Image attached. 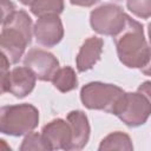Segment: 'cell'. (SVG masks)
<instances>
[{
	"instance_id": "cell-1",
	"label": "cell",
	"mask_w": 151,
	"mask_h": 151,
	"mask_svg": "<svg viewBox=\"0 0 151 151\" xmlns=\"http://www.w3.org/2000/svg\"><path fill=\"white\" fill-rule=\"evenodd\" d=\"M117 54L123 65L129 68H143L151 58V46L144 37L143 25L127 15L126 25L113 37Z\"/></svg>"
},
{
	"instance_id": "cell-2",
	"label": "cell",
	"mask_w": 151,
	"mask_h": 151,
	"mask_svg": "<svg viewBox=\"0 0 151 151\" xmlns=\"http://www.w3.org/2000/svg\"><path fill=\"white\" fill-rule=\"evenodd\" d=\"M1 25V51L11 64H17L24 55L28 44H31L33 34L32 19L25 11L19 9L6 18Z\"/></svg>"
},
{
	"instance_id": "cell-3",
	"label": "cell",
	"mask_w": 151,
	"mask_h": 151,
	"mask_svg": "<svg viewBox=\"0 0 151 151\" xmlns=\"http://www.w3.org/2000/svg\"><path fill=\"white\" fill-rule=\"evenodd\" d=\"M39 124V111L32 104L6 105L0 110V131L20 137L32 132Z\"/></svg>"
},
{
	"instance_id": "cell-4",
	"label": "cell",
	"mask_w": 151,
	"mask_h": 151,
	"mask_svg": "<svg viewBox=\"0 0 151 151\" xmlns=\"http://www.w3.org/2000/svg\"><path fill=\"white\" fill-rule=\"evenodd\" d=\"M124 93V90L117 85L92 81L81 87L80 100L88 110H101L113 114Z\"/></svg>"
},
{
	"instance_id": "cell-5",
	"label": "cell",
	"mask_w": 151,
	"mask_h": 151,
	"mask_svg": "<svg viewBox=\"0 0 151 151\" xmlns=\"http://www.w3.org/2000/svg\"><path fill=\"white\" fill-rule=\"evenodd\" d=\"M125 125L137 127L146 123L151 114V104L140 92H125L113 113Z\"/></svg>"
},
{
	"instance_id": "cell-6",
	"label": "cell",
	"mask_w": 151,
	"mask_h": 151,
	"mask_svg": "<svg viewBox=\"0 0 151 151\" xmlns=\"http://www.w3.org/2000/svg\"><path fill=\"white\" fill-rule=\"evenodd\" d=\"M127 15L120 6L104 4L91 12L90 24L92 29L98 34L116 37L125 27Z\"/></svg>"
},
{
	"instance_id": "cell-7",
	"label": "cell",
	"mask_w": 151,
	"mask_h": 151,
	"mask_svg": "<svg viewBox=\"0 0 151 151\" xmlns=\"http://www.w3.org/2000/svg\"><path fill=\"white\" fill-rule=\"evenodd\" d=\"M35 81L37 77L28 67H14L12 71L1 73V92L25 98L33 91Z\"/></svg>"
},
{
	"instance_id": "cell-8",
	"label": "cell",
	"mask_w": 151,
	"mask_h": 151,
	"mask_svg": "<svg viewBox=\"0 0 151 151\" xmlns=\"http://www.w3.org/2000/svg\"><path fill=\"white\" fill-rule=\"evenodd\" d=\"M24 65L41 81H51L55 72L60 68L57 57L41 48H31L25 55Z\"/></svg>"
},
{
	"instance_id": "cell-9",
	"label": "cell",
	"mask_w": 151,
	"mask_h": 151,
	"mask_svg": "<svg viewBox=\"0 0 151 151\" xmlns=\"http://www.w3.org/2000/svg\"><path fill=\"white\" fill-rule=\"evenodd\" d=\"M33 34L38 44L45 47H53L64 38L61 19L57 14L39 17L33 26Z\"/></svg>"
},
{
	"instance_id": "cell-10",
	"label": "cell",
	"mask_w": 151,
	"mask_h": 151,
	"mask_svg": "<svg viewBox=\"0 0 151 151\" xmlns=\"http://www.w3.org/2000/svg\"><path fill=\"white\" fill-rule=\"evenodd\" d=\"M41 134L51 146V150H71L72 144V130L67 120L57 118L47 123Z\"/></svg>"
},
{
	"instance_id": "cell-11",
	"label": "cell",
	"mask_w": 151,
	"mask_h": 151,
	"mask_svg": "<svg viewBox=\"0 0 151 151\" xmlns=\"http://www.w3.org/2000/svg\"><path fill=\"white\" fill-rule=\"evenodd\" d=\"M104 40L99 37L87 38L79 48V52L76 58L77 70L79 72H85L91 70L100 59L103 52Z\"/></svg>"
},
{
	"instance_id": "cell-12",
	"label": "cell",
	"mask_w": 151,
	"mask_h": 151,
	"mask_svg": "<svg viewBox=\"0 0 151 151\" xmlns=\"http://www.w3.org/2000/svg\"><path fill=\"white\" fill-rule=\"evenodd\" d=\"M66 119L72 130L71 150H81L90 139L91 129L87 116L80 110H74L67 114Z\"/></svg>"
},
{
	"instance_id": "cell-13",
	"label": "cell",
	"mask_w": 151,
	"mask_h": 151,
	"mask_svg": "<svg viewBox=\"0 0 151 151\" xmlns=\"http://www.w3.org/2000/svg\"><path fill=\"white\" fill-rule=\"evenodd\" d=\"M51 81L53 86L63 93L73 91L78 86V78L76 71L71 66H64L59 68Z\"/></svg>"
},
{
	"instance_id": "cell-14",
	"label": "cell",
	"mask_w": 151,
	"mask_h": 151,
	"mask_svg": "<svg viewBox=\"0 0 151 151\" xmlns=\"http://www.w3.org/2000/svg\"><path fill=\"white\" fill-rule=\"evenodd\" d=\"M99 151H107V150H124V151H132L133 145L132 140L129 134L122 131H116L107 134L101 142L98 147Z\"/></svg>"
},
{
	"instance_id": "cell-15",
	"label": "cell",
	"mask_w": 151,
	"mask_h": 151,
	"mask_svg": "<svg viewBox=\"0 0 151 151\" xmlns=\"http://www.w3.org/2000/svg\"><path fill=\"white\" fill-rule=\"evenodd\" d=\"M29 9L38 18L51 14L59 15L64 11V0H34Z\"/></svg>"
},
{
	"instance_id": "cell-16",
	"label": "cell",
	"mask_w": 151,
	"mask_h": 151,
	"mask_svg": "<svg viewBox=\"0 0 151 151\" xmlns=\"http://www.w3.org/2000/svg\"><path fill=\"white\" fill-rule=\"evenodd\" d=\"M31 150H51V146L45 140L41 133L29 132L24 138L20 145V151H31Z\"/></svg>"
},
{
	"instance_id": "cell-17",
	"label": "cell",
	"mask_w": 151,
	"mask_h": 151,
	"mask_svg": "<svg viewBox=\"0 0 151 151\" xmlns=\"http://www.w3.org/2000/svg\"><path fill=\"white\" fill-rule=\"evenodd\" d=\"M126 7L138 18L147 19L151 17V0H126Z\"/></svg>"
},
{
	"instance_id": "cell-18",
	"label": "cell",
	"mask_w": 151,
	"mask_h": 151,
	"mask_svg": "<svg viewBox=\"0 0 151 151\" xmlns=\"http://www.w3.org/2000/svg\"><path fill=\"white\" fill-rule=\"evenodd\" d=\"M1 8H2V15H1V22L8 18L11 14L15 12V6L9 0H1Z\"/></svg>"
},
{
	"instance_id": "cell-19",
	"label": "cell",
	"mask_w": 151,
	"mask_h": 151,
	"mask_svg": "<svg viewBox=\"0 0 151 151\" xmlns=\"http://www.w3.org/2000/svg\"><path fill=\"white\" fill-rule=\"evenodd\" d=\"M138 92H140L142 94H144L146 98H147V100L150 101V104H151V81H144V83H142L139 86H138V90H137Z\"/></svg>"
},
{
	"instance_id": "cell-20",
	"label": "cell",
	"mask_w": 151,
	"mask_h": 151,
	"mask_svg": "<svg viewBox=\"0 0 151 151\" xmlns=\"http://www.w3.org/2000/svg\"><path fill=\"white\" fill-rule=\"evenodd\" d=\"M99 0H70L71 5L73 6H80V7H91L94 4H97Z\"/></svg>"
},
{
	"instance_id": "cell-21",
	"label": "cell",
	"mask_w": 151,
	"mask_h": 151,
	"mask_svg": "<svg viewBox=\"0 0 151 151\" xmlns=\"http://www.w3.org/2000/svg\"><path fill=\"white\" fill-rule=\"evenodd\" d=\"M142 73L145 74V76H151V58H150V61L147 63L146 66H144L143 68H140Z\"/></svg>"
},
{
	"instance_id": "cell-22",
	"label": "cell",
	"mask_w": 151,
	"mask_h": 151,
	"mask_svg": "<svg viewBox=\"0 0 151 151\" xmlns=\"http://www.w3.org/2000/svg\"><path fill=\"white\" fill-rule=\"evenodd\" d=\"M22 5H25V6H31V4L34 1V0H19Z\"/></svg>"
},
{
	"instance_id": "cell-23",
	"label": "cell",
	"mask_w": 151,
	"mask_h": 151,
	"mask_svg": "<svg viewBox=\"0 0 151 151\" xmlns=\"http://www.w3.org/2000/svg\"><path fill=\"white\" fill-rule=\"evenodd\" d=\"M149 28H147V34H149V40H150V46H151V22L149 24V26H147Z\"/></svg>"
},
{
	"instance_id": "cell-24",
	"label": "cell",
	"mask_w": 151,
	"mask_h": 151,
	"mask_svg": "<svg viewBox=\"0 0 151 151\" xmlns=\"http://www.w3.org/2000/svg\"><path fill=\"white\" fill-rule=\"evenodd\" d=\"M114 1H123V0H114Z\"/></svg>"
}]
</instances>
